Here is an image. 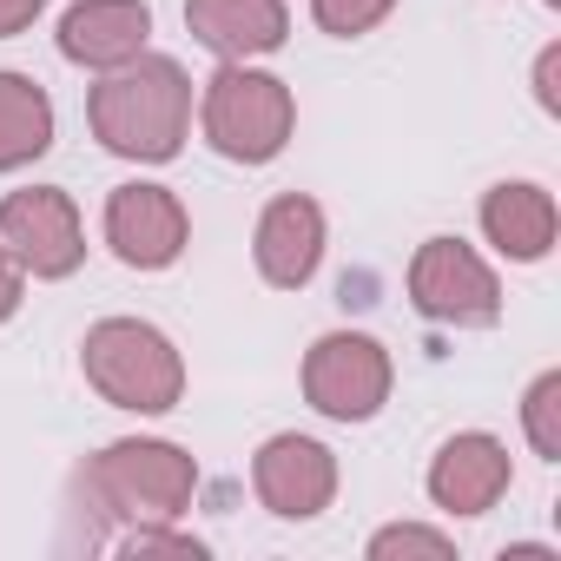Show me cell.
<instances>
[{
	"mask_svg": "<svg viewBox=\"0 0 561 561\" xmlns=\"http://www.w3.org/2000/svg\"><path fill=\"white\" fill-rule=\"evenodd\" d=\"M87 126L113 159H139V165H165L185 152L192 133V80L179 60L165 54H139L113 73H100V87L87 93Z\"/></svg>",
	"mask_w": 561,
	"mask_h": 561,
	"instance_id": "1",
	"label": "cell"
},
{
	"mask_svg": "<svg viewBox=\"0 0 561 561\" xmlns=\"http://www.w3.org/2000/svg\"><path fill=\"white\" fill-rule=\"evenodd\" d=\"M87 508L139 528V522H179L198 495V462L165 436H119L80 469Z\"/></svg>",
	"mask_w": 561,
	"mask_h": 561,
	"instance_id": "2",
	"label": "cell"
},
{
	"mask_svg": "<svg viewBox=\"0 0 561 561\" xmlns=\"http://www.w3.org/2000/svg\"><path fill=\"white\" fill-rule=\"evenodd\" d=\"M198 126H205V146L231 165H271L277 152L291 146L298 133V100L291 87L251 67V60H225L211 80H205V100H198Z\"/></svg>",
	"mask_w": 561,
	"mask_h": 561,
	"instance_id": "3",
	"label": "cell"
},
{
	"mask_svg": "<svg viewBox=\"0 0 561 561\" xmlns=\"http://www.w3.org/2000/svg\"><path fill=\"white\" fill-rule=\"evenodd\" d=\"M80 370L113 410L133 416H165L185 397V357L146 318H100L80 344Z\"/></svg>",
	"mask_w": 561,
	"mask_h": 561,
	"instance_id": "4",
	"label": "cell"
},
{
	"mask_svg": "<svg viewBox=\"0 0 561 561\" xmlns=\"http://www.w3.org/2000/svg\"><path fill=\"white\" fill-rule=\"evenodd\" d=\"M410 305L449 331H489L502 318V285L462 238H423L410 257Z\"/></svg>",
	"mask_w": 561,
	"mask_h": 561,
	"instance_id": "5",
	"label": "cell"
},
{
	"mask_svg": "<svg viewBox=\"0 0 561 561\" xmlns=\"http://www.w3.org/2000/svg\"><path fill=\"white\" fill-rule=\"evenodd\" d=\"M390 351L364 331H331L305 351V403L331 423H370L390 403Z\"/></svg>",
	"mask_w": 561,
	"mask_h": 561,
	"instance_id": "6",
	"label": "cell"
},
{
	"mask_svg": "<svg viewBox=\"0 0 561 561\" xmlns=\"http://www.w3.org/2000/svg\"><path fill=\"white\" fill-rule=\"evenodd\" d=\"M0 244L21 257L27 277H73L87 264V225L80 205L60 185H21L0 198Z\"/></svg>",
	"mask_w": 561,
	"mask_h": 561,
	"instance_id": "7",
	"label": "cell"
},
{
	"mask_svg": "<svg viewBox=\"0 0 561 561\" xmlns=\"http://www.w3.org/2000/svg\"><path fill=\"white\" fill-rule=\"evenodd\" d=\"M251 489L277 522H311L337 495V456L318 436H298V430L264 436L257 456H251Z\"/></svg>",
	"mask_w": 561,
	"mask_h": 561,
	"instance_id": "8",
	"label": "cell"
},
{
	"mask_svg": "<svg viewBox=\"0 0 561 561\" xmlns=\"http://www.w3.org/2000/svg\"><path fill=\"white\" fill-rule=\"evenodd\" d=\"M106 244H113V257L126 271H165V264L185 257L192 218H185V205H179L172 185L133 179V185H119L106 198Z\"/></svg>",
	"mask_w": 561,
	"mask_h": 561,
	"instance_id": "9",
	"label": "cell"
},
{
	"mask_svg": "<svg viewBox=\"0 0 561 561\" xmlns=\"http://www.w3.org/2000/svg\"><path fill=\"white\" fill-rule=\"evenodd\" d=\"M251 257H257V277L277 291H305L318 264H324V205L305 198V192H285L257 211V231H251Z\"/></svg>",
	"mask_w": 561,
	"mask_h": 561,
	"instance_id": "10",
	"label": "cell"
},
{
	"mask_svg": "<svg viewBox=\"0 0 561 561\" xmlns=\"http://www.w3.org/2000/svg\"><path fill=\"white\" fill-rule=\"evenodd\" d=\"M423 489L443 515H489L508 495V449L489 430H462L430 456Z\"/></svg>",
	"mask_w": 561,
	"mask_h": 561,
	"instance_id": "11",
	"label": "cell"
},
{
	"mask_svg": "<svg viewBox=\"0 0 561 561\" xmlns=\"http://www.w3.org/2000/svg\"><path fill=\"white\" fill-rule=\"evenodd\" d=\"M152 8L146 0H73L60 14V54L87 73H113L146 54Z\"/></svg>",
	"mask_w": 561,
	"mask_h": 561,
	"instance_id": "12",
	"label": "cell"
},
{
	"mask_svg": "<svg viewBox=\"0 0 561 561\" xmlns=\"http://www.w3.org/2000/svg\"><path fill=\"white\" fill-rule=\"evenodd\" d=\"M185 34L218 60H257L285 47L291 8L285 0H185Z\"/></svg>",
	"mask_w": 561,
	"mask_h": 561,
	"instance_id": "13",
	"label": "cell"
},
{
	"mask_svg": "<svg viewBox=\"0 0 561 561\" xmlns=\"http://www.w3.org/2000/svg\"><path fill=\"white\" fill-rule=\"evenodd\" d=\"M554 231H561V211H554V192H541L535 179H502L482 192V238L515 257V264H541L554 251Z\"/></svg>",
	"mask_w": 561,
	"mask_h": 561,
	"instance_id": "14",
	"label": "cell"
},
{
	"mask_svg": "<svg viewBox=\"0 0 561 561\" xmlns=\"http://www.w3.org/2000/svg\"><path fill=\"white\" fill-rule=\"evenodd\" d=\"M54 146V100L27 73H0V172H21Z\"/></svg>",
	"mask_w": 561,
	"mask_h": 561,
	"instance_id": "15",
	"label": "cell"
},
{
	"mask_svg": "<svg viewBox=\"0 0 561 561\" xmlns=\"http://www.w3.org/2000/svg\"><path fill=\"white\" fill-rule=\"evenodd\" d=\"M522 430L535 443V456L561 462V370H541L522 397Z\"/></svg>",
	"mask_w": 561,
	"mask_h": 561,
	"instance_id": "16",
	"label": "cell"
},
{
	"mask_svg": "<svg viewBox=\"0 0 561 561\" xmlns=\"http://www.w3.org/2000/svg\"><path fill=\"white\" fill-rule=\"evenodd\" d=\"M370 561H456V541L423 522H390L370 535Z\"/></svg>",
	"mask_w": 561,
	"mask_h": 561,
	"instance_id": "17",
	"label": "cell"
},
{
	"mask_svg": "<svg viewBox=\"0 0 561 561\" xmlns=\"http://www.w3.org/2000/svg\"><path fill=\"white\" fill-rule=\"evenodd\" d=\"M390 8H397V0H311L318 27H324V34H337V41L370 34L377 21H390Z\"/></svg>",
	"mask_w": 561,
	"mask_h": 561,
	"instance_id": "18",
	"label": "cell"
},
{
	"mask_svg": "<svg viewBox=\"0 0 561 561\" xmlns=\"http://www.w3.org/2000/svg\"><path fill=\"white\" fill-rule=\"evenodd\" d=\"M119 554H205V541L198 535H172L165 522H139V528H126L119 535Z\"/></svg>",
	"mask_w": 561,
	"mask_h": 561,
	"instance_id": "19",
	"label": "cell"
},
{
	"mask_svg": "<svg viewBox=\"0 0 561 561\" xmlns=\"http://www.w3.org/2000/svg\"><path fill=\"white\" fill-rule=\"evenodd\" d=\"M561 47H541V60H535V100H541V113H561Z\"/></svg>",
	"mask_w": 561,
	"mask_h": 561,
	"instance_id": "20",
	"label": "cell"
},
{
	"mask_svg": "<svg viewBox=\"0 0 561 561\" xmlns=\"http://www.w3.org/2000/svg\"><path fill=\"white\" fill-rule=\"evenodd\" d=\"M21 285H27V271H21V257L0 244V324H8L14 311H21Z\"/></svg>",
	"mask_w": 561,
	"mask_h": 561,
	"instance_id": "21",
	"label": "cell"
},
{
	"mask_svg": "<svg viewBox=\"0 0 561 561\" xmlns=\"http://www.w3.org/2000/svg\"><path fill=\"white\" fill-rule=\"evenodd\" d=\"M41 8H47V0H0V41L27 34V27L41 21Z\"/></svg>",
	"mask_w": 561,
	"mask_h": 561,
	"instance_id": "22",
	"label": "cell"
},
{
	"mask_svg": "<svg viewBox=\"0 0 561 561\" xmlns=\"http://www.w3.org/2000/svg\"><path fill=\"white\" fill-rule=\"evenodd\" d=\"M548 8H561V0H548Z\"/></svg>",
	"mask_w": 561,
	"mask_h": 561,
	"instance_id": "23",
	"label": "cell"
}]
</instances>
